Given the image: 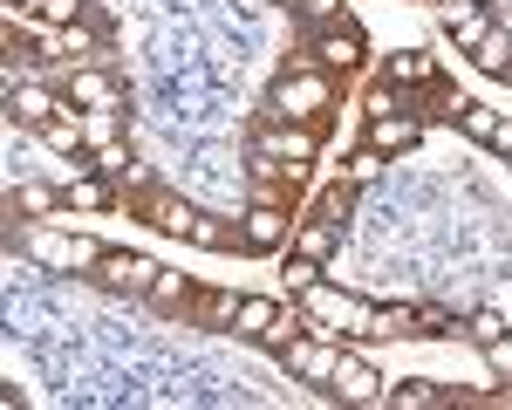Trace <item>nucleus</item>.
<instances>
[{
  "instance_id": "23",
  "label": "nucleus",
  "mask_w": 512,
  "mask_h": 410,
  "mask_svg": "<svg viewBox=\"0 0 512 410\" xmlns=\"http://www.w3.org/2000/svg\"><path fill=\"white\" fill-rule=\"evenodd\" d=\"M472 62L485 69V76H499V69L512 62V35H499V28H492V35H485V41L472 48Z\"/></svg>"
},
{
  "instance_id": "1",
  "label": "nucleus",
  "mask_w": 512,
  "mask_h": 410,
  "mask_svg": "<svg viewBox=\"0 0 512 410\" xmlns=\"http://www.w3.org/2000/svg\"><path fill=\"white\" fill-rule=\"evenodd\" d=\"M321 110H335V82L321 76L315 62H294L287 76L274 82V103H267V117H287V123H315Z\"/></svg>"
},
{
  "instance_id": "4",
  "label": "nucleus",
  "mask_w": 512,
  "mask_h": 410,
  "mask_svg": "<svg viewBox=\"0 0 512 410\" xmlns=\"http://www.w3.org/2000/svg\"><path fill=\"white\" fill-rule=\"evenodd\" d=\"M253 151H260V158H280V164H294V171H308V164L321 158V130H315V123H287V117H267V123H260V137H253Z\"/></svg>"
},
{
  "instance_id": "22",
  "label": "nucleus",
  "mask_w": 512,
  "mask_h": 410,
  "mask_svg": "<svg viewBox=\"0 0 512 410\" xmlns=\"http://www.w3.org/2000/svg\"><path fill=\"white\" fill-rule=\"evenodd\" d=\"M349 212H355V185H349V178H335V185H321V199H315V219H335V226H342Z\"/></svg>"
},
{
  "instance_id": "21",
  "label": "nucleus",
  "mask_w": 512,
  "mask_h": 410,
  "mask_svg": "<svg viewBox=\"0 0 512 410\" xmlns=\"http://www.w3.org/2000/svg\"><path fill=\"white\" fill-rule=\"evenodd\" d=\"M274 301H260V294H239V315H233V328L239 335H253V342H260V335H267V328H274Z\"/></svg>"
},
{
  "instance_id": "14",
  "label": "nucleus",
  "mask_w": 512,
  "mask_h": 410,
  "mask_svg": "<svg viewBox=\"0 0 512 410\" xmlns=\"http://www.w3.org/2000/svg\"><path fill=\"white\" fill-rule=\"evenodd\" d=\"M185 240L205 246V253H233V246H246V226H226L219 212H192V233Z\"/></svg>"
},
{
  "instance_id": "31",
  "label": "nucleus",
  "mask_w": 512,
  "mask_h": 410,
  "mask_svg": "<svg viewBox=\"0 0 512 410\" xmlns=\"http://www.w3.org/2000/svg\"><path fill=\"white\" fill-rule=\"evenodd\" d=\"M55 205H62V192H48V185H21V212H55Z\"/></svg>"
},
{
  "instance_id": "6",
  "label": "nucleus",
  "mask_w": 512,
  "mask_h": 410,
  "mask_svg": "<svg viewBox=\"0 0 512 410\" xmlns=\"http://www.w3.org/2000/svg\"><path fill=\"white\" fill-rule=\"evenodd\" d=\"M335 363H342V349H335L328 335H301V342H287V349H280V369H287V376H301V383H328Z\"/></svg>"
},
{
  "instance_id": "38",
  "label": "nucleus",
  "mask_w": 512,
  "mask_h": 410,
  "mask_svg": "<svg viewBox=\"0 0 512 410\" xmlns=\"http://www.w3.org/2000/svg\"><path fill=\"white\" fill-rule=\"evenodd\" d=\"M458 7H472V0H458Z\"/></svg>"
},
{
  "instance_id": "26",
  "label": "nucleus",
  "mask_w": 512,
  "mask_h": 410,
  "mask_svg": "<svg viewBox=\"0 0 512 410\" xmlns=\"http://www.w3.org/2000/svg\"><path fill=\"white\" fill-rule=\"evenodd\" d=\"M82 137H89V151L117 144V110H82Z\"/></svg>"
},
{
  "instance_id": "25",
  "label": "nucleus",
  "mask_w": 512,
  "mask_h": 410,
  "mask_svg": "<svg viewBox=\"0 0 512 410\" xmlns=\"http://www.w3.org/2000/svg\"><path fill=\"white\" fill-rule=\"evenodd\" d=\"M376 335H417V308H376L369 342H376Z\"/></svg>"
},
{
  "instance_id": "37",
  "label": "nucleus",
  "mask_w": 512,
  "mask_h": 410,
  "mask_svg": "<svg viewBox=\"0 0 512 410\" xmlns=\"http://www.w3.org/2000/svg\"><path fill=\"white\" fill-rule=\"evenodd\" d=\"M14 7H35V0H14Z\"/></svg>"
},
{
  "instance_id": "17",
  "label": "nucleus",
  "mask_w": 512,
  "mask_h": 410,
  "mask_svg": "<svg viewBox=\"0 0 512 410\" xmlns=\"http://www.w3.org/2000/svg\"><path fill=\"white\" fill-rule=\"evenodd\" d=\"M383 404L396 410H431V404H458V390H444V383H431V376H417V383H403L396 397H383Z\"/></svg>"
},
{
  "instance_id": "12",
  "label": "nucleus",
  "mask_w": 512,
  "mask_h": 410,
  "mask_svg": "<svg viewBox=\"0 0 512 410\" xmlns=\"http://www.w3.org/2000/svg\"><path fill=\"white\" fill-rule=\"evenodd\" d=\"M444 35H451V48L472 55L478 41L492 35V14H485V7H458V0H444Z\"/></svg>"
},
{
  "instance_id": "20",
  "label": "nucleus",
  "mask_w": 512,
  "mask_h": 410,
  "mask_svg": "<svg viewBox=\"0 0 512 410\" xmlns=\"http://www.w3.org/2000/svg\"><path fill=\"white\" fill-rule=\"evenodd\" d=\"M239 294H192V322L198 328H233Z\"/></svg>"
},
{
  "instance_id": "24",
  "label": "nucleus",
  "mask_w": 512,
  "mask_h": 410,
  "mask_svg": "<svg viewBox=\"0 0 512 410\" xmlns=\"http://www.w3.org/2000/svg\"><path fill=\"white\" fill-rule=\"evenodd\" d=\"M458 123H465V137H478V144H492V137H499V110H485V103H465Z\"/></svg>"
},
{
  "instance_id": "10",
  "label": "nucleus",
  "mask_w": 512,
  "mask_h": 410,
  "mask_svg": "<svg viewBox=\"0 0 512 410\" xmlns=\"http://www.w3.org/2000/svg\"><path fill=\"white\" fill-rule=\"evenodd\" d=\"M287 240H294V219H287L280 205H253V212H246V246H253V253H274V246H287Z\"/></svg>"
},
{
  "instance_id": "15",
  "label": "nucleus",
  "mask_w": 512,
  "mask_h": 410,
  "mask_svg": "<svg viewBox=\"0 0 512 410\" xmlns=\"http://www.w3.org/2000/svg\"><path fill=\"white\" fill-rule=\"evenodd\" d=\"M7 110H14L21 123H48V117H62L69 103H55L48 89H35V82H14V89H7Z\"/></svg>"
},
{
  "instance_id": "28",
  "label": "nucleus",
  "mask_w": 512,
  "mask_h": 410,
  "mask_svg": "<svg viewBox=\"0 0 512 410\" xmlns=\"http://www.w3.org/2000/svg\"><path fill=\"white\" fill-rule=\"evenodd\" d=\"M280 274H287V287L301 294V287L321 281V260H308V253H294V246H287V267H280Z\"/></svg>"
},
{
  "instance_id": "19",
  "label": "nucleus",
  "mask_w": 512,
  "mask_h": 410,
  "mask_svg": "<svg viewBox=\"0 0 512 410\" xmlns=\"http://www.w3.org/2000/svg\"><path fill=\"white\" fill-rule=\"evenodd\" d=\"M151 301H158L164 315H185V308H192V281H185V274H171V267H158V281H151Z\"/></svg>"
},
{
  "instance_id": "33",
  "label": "nucleus",
  "mask_w": 512,
  "mask_h": 410,
  "mask_svg": "<svg viewBox=\"0 0 512 410\" xmlns=\"http://www.w3.org/2000/svg\"><path fill=\"white\" fill-rule=\"evenodd\" d=\"M424 110H431V117H458V110H465V96H451V89H431V96H424Z\"/></svg>"
},
{
  "instance_id": "35",
  "label": "nucleus",
  "mask_w": 512,
  "mask_h": 410,
  "mask_svg": "<svg viewBox=\"0 0 512 410\" xmlns=\"http://www.w3.org/2000/svg\"><path fill=\"white\" fill-rule=\"evenodd\" d=\"M492 144H499V151L512 158V123H499V137H492Z\"/></svg>"
},
{
  "instance_id": "5",
  "label": "nucleus",
  "mask_w": 512,
  "mask_h": 410,
  "mask_svg": "<svg viewBox=\"0 0 512 410\" xmlns=\"http://www.w3.org/2000/svg\"><path fill=\"white\" fill-rule=\"evenodd\" d=\"M28 260H35V267H55V274H76V267H96V260H103V246L96 240H69V233H48V226H35V233H28Z\"/></svg>"
},
{
  "instance_id": "34",
  "label": "nucleus",
  "mask_w": 512,
  "mask_h": 410,
  "mask_svg": "<svg viewBox=\"0 0 512 410\" xmlns=\"http://www.w3.org/2000/svg\"><path fill=\"white\" fill-rule=\"evenodd\" d=\"M294 7H301V14H308V21H335V14H342V0H294Z\"/></svg>"
},
{
  "instance_id": "11",
  "label": "nucleus",
  "mask_w": 512,
  "mask_h": 410,
  "mask_svg": "<svg viewBox=\"0 0 512 410\" xmlns=\"http://www.w3.org/2000/svg\"><path fill=\"white\" fill-rule=\"evenodd\" d=\"M417 137H424V123H417V117H396V110H390V117H369V151H383V158H403Z\"/></svg>"
},
{
  "instance_id": "36",
  "label": "nucleus",
  "mask_w": 512,
  "mask_h": 410,
  "mask_svg": "<svg viewBox=\"0 0 512 410\" xmlns=\"http://www.w3.org/2000/svg\"><path fill=\"white\" fill-rule=\"evenodd\" d=\"M499 82H512V62H506V69H499Z\"/></svg>"
},
{
  "instance_id": "3",
  "label": "nucleus",
  "mask_w": 512,
  "mask_h": 410,
  "mask_svg": "<svg viewBox=\"0 0 512 410\" xmlns=\"http://www.w3.org/2000/svg\"><path fill=\"white\" fill-rule=\"evenodd\" d=\"M301 308L315 315L328 335H349V342H369V322H376V308L369 301H355V294H335V287H301Z\"/></svg>"
},
{
  "instance_id": "30",
  "label": "nucleus",
  "mask_w": 512,
  "mask_h": 410,
  "mask_svg": "<svg viewBox=\"0 0 512 410\" xmlns=\"http://www.w3.org/2000/svg\"><path fill=\"white\" fill-rule=\"evenodd\" d=\"M465 335H472L478 349H485V342H499V335H506V322H499V315L485 308V315H472V322H465Z\"/></svg>"
},
{
  "instance_id": "16",
  "label": "nucleus",
  "mask_w": 512,
  "mask_h": 410,
  "mask_svg": "<svg viewBox=\"0 0 512 410\" xmlns=\"http://www.w3.org/2000/svg\"><path fill=\"white\" fill-rule=\"evenodd\" d=\"M76 110H117V82L110 69H76V96H69Z\"/></svg>"
},
{
  "instance_id": "8",
  "label": "nucleus",
  "mask_w": 512,
  "mask_h": 410,
  "mask_svg": "<svg viewBox=\"0 0 512 410\" xmlns=\"http://www.w3.org/2000/svg\"><path fill=\"white\" fill-rule=\"evenodd\" d=\"M96 281L117 287V294H151L158 260H144V253H103V260H96Z\"/></svg>"
},
{
  "instance_id": "32",
  "label": "nucleus",
  "mask_w": 512,
  "mask_h": 410,
  "mask_svg": "<svg viewBox=\"0 0 512 410\" xmlns=\"http://www.w3.org/2000/svg\"><path fill=\"white\" fill-rule=\"evenodd\" d=\"M485 363H492V376H512V335L485 342Z\"/></svg>"
},
{
  "instance_id": "7",
  "label": "nucleus",
  "mask_w": 512,
  "mask_h": 410,
  "mask_svg": "<svg viewBox=\"0 0 512 410\" xmlns=\"http://www.w3.org/2000/svg\"><path fill=\"white\" fill-rule=\"evenodd\" d=\"M328 397H342V404H383V376L362 363V356L342 349V363H335V376H328Z\"/></svg>"
},
{
  "instance_id": "29",
  "label": "nucleus",
  "mask_w": 512,
  "mask_h": 410,
  "mask_svg": "<svg viewBox=\"0 0 512 410\" xmlns=\"http://www.w3.org/2000/svg\"><path fill=\"white\" fill-rule=\"evenodd\" d=\"M376 171H383V151H369V144H362V151H355V164H349V185L362 192V185H369Z\"/></svg>"
},
{
  "instance_id": "9",
  "label": "nucleus",
  "mask_w": 512,
  "mask_h": 410,
  "mask_svg": "<svg viewBox=\"0 0 512 410\" xmlns=\"http://www.w3.org/2000/svg\"><path fill=\"white\" fill-rule=\"evenodd\" d=\"M383 82H390V89H431L437 82V55L431 48H396L390 62H383Z\"/></svg>"
},
{
  "instance_id": "18",
  "label": "nucleus",
  "mask_w": 512,
  "mask_h": 410,
  "mask_svg": "<svg viewBox=\"0 0 512 410\" xmlns=\"http://www.w3.org/2000/svg\"><path fill=\"white\" fill-rule=\"evenodd\" d=\"M62 199H69V205H82V212H103V205L117 199V192H110V178H103V171H76Z\"/></svg>"
},
{
  "instance_id": "2",
  "label": "nucleus",
  "mask_w": 512,
  "mask_h": 410,
  "mask_svg": "<svg viewBox=\"0 0 512 410\" xmlns=\"http://www.w3.org/2000/svg\"><path fill=\"white\" fill-rule=\"evenodd\" d=\"M308 62H315L321 76H355V69L369 62V35H362V21H349V14L321 21V28H315V48H308Z\"/></svg>"
},
{
  "instance_id": "13",
  "label": "nucleus",
  "mask_w": 512,
  "mask_h": 410,
  "mask_svg": "<svg viewBox=\"0 0 512 410\" xmlns=\"http://www.w3.org/2000/svg\"><path fill=\"white\" fill-rule=\"evenodd\" d=\"M335 246H342V226L335 219H294V253H308V260H335Z\"/></svg>"
},
{
  "instance_id": "27",
  "label": "nucleus",
  "mask_w": 512,
  "mask_h": 410,
  "mask_svg": "<svg viewBox=\"0 0 512 410\" xmlns=\"http://www.w3.org/2000/svg\"><path fill=\"white\" fill-rule=\"evenodd\" d=\"M41 21H55V28H76L82 14H89V0H35Z\"/></svg>"
}]
</instances>
